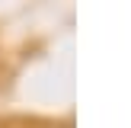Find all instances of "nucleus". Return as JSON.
<instances>
[]
</instances>
